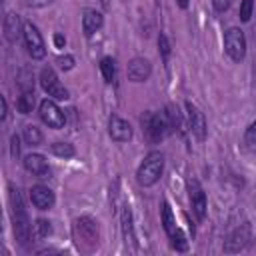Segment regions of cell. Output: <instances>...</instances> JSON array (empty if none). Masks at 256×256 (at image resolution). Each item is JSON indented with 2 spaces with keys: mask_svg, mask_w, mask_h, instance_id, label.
I'll list each match as a JSON object with an SVG mask.
<instances>
[{
  "mask_svg": "<svg viewBox=\"0 0 256 256\" xmlns=\"http://www.w3.org/2000/svg\"><path fill=\"white\" fill-rule=\"evenodd\" d=\"M190 202H192V210L196 214L198 220L206 218V194L202 190V186L196 180H190Z\"/></svg>",
  "mask_w": 256,
  "mask_h": 256,
  "instance_id": "7c38bea8",
  "label": "cell"
},
{
  "mask_svg": "<svg viewBox=\"0 0 256 256\" xmlns=\"http://www.w3.org/2000/svg\"><path fill=\"white\" fill-rule=\"evenodd\" d=\"M30 200L38 210H50L54 206V192L48 186L36 184L30 190Z\"/></svg>",
  "mask_w": 256,
  "mask_h": 256,
  "instance_id": "8fae6325",
  "label": "cell"
},
{
  "mask_svg": "<svg viewBox=\"0 0 256 256\" xmlns=\"http://www.w3.org/2000/svg\"><path fill=\"white\" fill-rule=\"evenodd\" d=\"M50 232H52V226H50V222H46V220H36V224H34V230H32V236H34L36 240H42V238H46Z\"/></svg>",
  "mask_w": 256,
  "mask_h": 256,
  "instance_id": "7402d4cb",
  "label": "cell"
},
{
  "mask_svg": "<svg viewBox=\"0 0 256 256\" xmlns=\"http://www.w3.org/2000/svg\"><path fill=\"white\" fill-rule=\"evenodd\" d=\"M108 134L112 140L116 142H128L132 138V126L122 120L120 116H110V122H108Z\"/></svg>",
  "mask_w": 256,
  "mask_h": 256,
  "instance_id": "30bf717a",
  "label": "cell"
},
{
  "mask_svg": "<svg viewBox=\"0 0 256 256\" xmlns=\"http://www.w3.org/2000/svg\"><path fill=\"white\" fill-rule=\"evenodd\" d=\"M248 238H250V228L244 224L242 228H238V230L226 240L224 250H226V252H238V250L248 242Z\"/></svg>",
  "mask_w": 256,
  "mask_h": 256,
  "instance_id": "9a60e30c",
  "label": "cell"
},
{
  "mask_svg": "<svg viewBox=\"0 0 256 256\" xmlns=\"http://www.w3.org/2000/svg\"><path fill=\"white\" fill-rule=\"evenodd\" d=\"M186 114H188V128L190 132L198 138V140H204L206 138V118L204 114L190 102H186Z\"/></svg>",
  "mask_w": 256,
  "mask_h": 256,
  "instance_id": "9c48e42d",
  "label": "cell"
},
{
  "mask_svg": "<svg viewBox=\"0 0 256 256\" xmlns=\"http://www.w3.org/2000/svg\"><path fill=\"white\" fill-rule=\"evenodd\" d=\"M52 152L60 158H72L74 156V146L68 144V142H56V144H52Z\"/></svg>",
  "mask_w": 256,
  "mask_h": 256,
  "instance_id": "44dd1931",
  "label": "cell"
},
{
  "mask_svg": "<svg viewBox=\"0 0 256 256\" xmlns=\"http://www.w3.org/2000/svg\"><path fill=\"white\" fill-rule=\"evenodd\" d=\"M244 140H246V146H248L252 152H256V122H254V124H250V128L246 130Z\"/></svg>",
  "mask_w": 256,
  "mask_h": 256,
  "instance_id": "d4e9b609",
  "label": "cell"
},
{
  "mask_svg": "<svg viewBox=\"0 0 256 256\" xmlns=\"http://www.w3.org/2000/svg\"><path fill=\"white\" fill-rule=\"evenodd\" d=\"M170 238H172V246H174L176 250H180V252H184V250L188 248V242L184 240V236H182V232H180V230H178V232H176L174 236H170Z\"/></svg>",
  "mask_w": 256,
  "mask_h": 256,
  "instance_id": "484cf974",
  "label": "cell"
},
{
  "mask_svg": "<svg viewBox=\"0 0 256 256\" xmlns=\"http://www.w3.org/2000/svg\"><path fill=\"white\" fill-rule=\"evenodd\" d=\"M142 126H144V130L152 142H160L168 134V128H172L168 116L162 112L160 114L158 112H146L142 116Z\"/></svg>",
  "mask_w": 256,
  "mask_h": 256,
  "instance_id": "3957f363",
  "label": "cell"
},
{
  "mask_svg": "<svg viewBox=\"0 0 256 256\" xmlns=\"http://www.w3.org/2000/svg\"><path fill=\"white\" fill-rule=\"evenodd\" d=\"M40 118L44 124H48L50 128H62L66 118L62 114V110L58 108V104L54 100H42L40 102Z\"/></svg>",
  "mask_w": 256,
  "mask_h": 256,
  "instance_id": "ba28073f",
  "label": "cell"
},
{
  "mask_svg": "<svg viewBox=\"0 0 256 256\" xmlns=\"http://www.w3.org/2000/svg\"><path fill=\"white\" fill-rule=\"evenodd\" d=\"M176 2H178L180 8H186V6H188V0H176Z\"/></svg>",
  "mask_w": 256,
  "mask_h": 256,
  "instance_id": "836d02e7",
  "label": "cell"
},
{
  "mask_svg": "<svg viewBox=\"0 0 256 256\" xmlns=\"http://www.w3.org/2000/svg\"><path fill=\"white\" fill-rule=\"evenodd\" d=\"M10 144H12V156L18 158V154H20V138L14 134V136L10 138Z\"/></svg>",
  "mask_w": 256,
  "mask_h": 256,
  "instance_id": "f1b7e54d",
  "label": "cell"
},
{
  "mask_svg": "<svg viewBox=\"0 0 256 256\" xmlns=\"http://www.w3.org/2000/svg\"><path fill=\"white\" fill-rule=\"evenodd\" d=\"M100 70H102V76H104L106 82H112V80H114L116 68H114V60H112V58H102V62H100Z\"/></svg>",
  "mask_w": 256,
  "mask_h": 256,
  "instance_id": "603a6c76",
  "label": "cell"
},
{
  "mask_svg": "<svg viewBox=\"0 0 256 256\" xmlns=\"http://www.w3.org/2000/svg\"><path fill=\"white\" fill-rule=\"evenodd\" d=\"M150 76V62L144 58H134L128 64V78L134 82H144Z\"/></svg>",
  "mask_w": 256,
  "mask_h": 256,
  "instance_id": "5bb4252c",
  "label": "cell"
},
{
  "mask_svg": "<svg viewBox=\"0 0 256 256\" xmlns=\"http://www.w3.org/2000/svg\"><path fill=\"white\" fill-rule=\"evenodd\" d=\"M24 166L28 172H32L38 178H50V166L42 154H28L24 158Z\"/></svg>",
  "mask_w": 256,
  "mask_h": 256,
  "instance_id": "4fadbf2b",
  "label": "cell"
},
{
  "mask_svg": "<svg viewBox=\"0 0 256 256\" xmlns=\"http://www.w3.org/2000/svg\"><path fill=\"white\" fill-rule=\"evenodd\" d=\"M162 224H164V230H166V234H168V236H174V234L178 232V228H176V222H174V216H172V210H170L168 202H164V204H162Z\"/></svg>",
  "mask_w": 256,
  "mask_h": 256,
  "instance_id": "ac0fdd59",
  "label": "cell"
},
{
  "mask_svg": "<svg viewBox=\"0 0 256 256\" xmlns=\"http://www.w3.org/2000/svg\"><path fill=\"white\" fill-rule=\"evenodd\" d=\"M58 64H60L62 70H70V68L74 66V58H72V56H60V58H58Z\"/></svg>",
  "mask_w": 256,
  "mask_h": 256,
  "instance_id": "83f0119b",
  "label": "cell"
},
{
  "mask_svg": "<svg viewBox=\"0 0 256 256\" xmlns=\"http://www.w3.org/2000/svg\"><path fill=\"white\" fill-rule=\"evenodd\" d=\"M10 204H12V220H14V234L16 238L26 244L28 242V236L32 232L30 228V220H28V214H26V208L22 204V196L18 190H10Z\"/></svg>",
  "mask_w": 256,
  "mask_h": 256,
  "instance_id": "6da1fadb",
  "label": "cell"
},
{
  "mask_svg": "<svg viewBox=\"0 0 256 256\" xmlns=\"http://www.w3.org/2000/svg\"><path fill=\"white\" fill-rule=\"evenodd\" d=\"M54 44H56L58 48H64V44H66L64 36H62V34H56V36H54Z\"/></svg>",
  "mask_w": 256,
  "mask_h": 256,
  "instance_id": "1f68e13d",
  "label": "cell"
},
{
  "mask_svg": "<svg viewBox=\"0 0 256 256\" xmlns=\"http://www.w3.org/2000/svg\"><path fill=\"white\" fill-rule=\"evenodd\" d=\"M4 32H6V38L10 42H14L18 38V32H20V18L16 14H8L6 20H4Z\"/></svg>",
  "mask_w": 256,
  "mask_h": 256,
  "instance_id": "e0dca14e",
  "label": "cell"
},
{
  "mask_svg": "<svg viewBox=\"0 0 256 256\" xmlns=\"http://www.w3.org/2000/svg\"><path fill=\"white\" fill-rule=\"evenodd\" d=\"M252 8H254V2L252 0H242V4H240V20L242 22H248L250 20Z\"/></svg>",
  "mask_w": 256,
  "mask_h": 256,
  "instance_id": "cb8c5ba5",
  "label": "cell"
},
{
  "mask_svg": "<svg viewBox=\"0 0 256 256\" xmlns=\"http://www.w3.org/2000/svg\"><path fill=\"white\" fill-rule=\"evenodd\" d=\"M52 0H26V4L28 6H34V8H40V6H46V4H50Z\"/></svg>",
  "mask_w": 256,
  "mask_h": 256,
  "instance_id": "4dcf8cb0",
  "label": "cell"
},
{
  "mask_svg": "<svg viewBox=\"0 0 256 256\" xmlns=\"http://www.w3.org/2000/svg\"><path fill=\"white\" fill-rule=\"evenodd\" d=\"M18 112L20 114H30L32 112V108H34V92L32 90H26V92H22V96L18 98Z\"/></svg>",
  "mask_w": 256,
  "mask_h": 256,
  "instance_id": "d6986e66",
  "label": "cell"
},
{
  "mask_svg": "<svg viewBox=\"0 0 256 256\" xmlns=\"http://www.w3.org/2000/svg\"><path fill=\"white\" fill-rule=\"evenodd\" d=\"M40 84H42V88H44V92H46L48 96H52V98H56V100H66V98H68V90L60 84V80H58V76L54 74L52 68H44V70H42V74H40Z\"/></svg>",
  "mask_w": 256,
  "mask_h": 256,
  "instance_id": "52a82bcc",
  "label": "cell"
},
{
  "mask_svg": "<svg viewBox=\"0 0 256 256\" xmlns=\"http://www.w3.org/2000/svg\"><path fill=\"white\" fill-rule=\"evenodd\" d=\"M2 102V120H6V98H0Z\"/></svg>",
  "mask_w": 256,
  "mask_h": 256,
  "instance_id": "d6a6232c",
  "label": "cell"
},
{
  "mask_svg": "<svg viewBox=\"0 0 256 256\" xmlns=\"http://www.w3.org/2000/svg\"><path fill=\"white\" fill-rule=\"evenodd\" d=\"M22 32H24V42H26V48H28L30 56L36 58V60L44 58L46 46H44V40H42L38 28H36L32 22H24V30H22Z\"/></svg>",
  "mask_w": 256,
  "mask_h": 256,
  "instance_id": "8992f818",
  "label": "cell"
},
{
  "mask_svg": "<svg viewBox=\"0 0 256 256\" xmlns=\"http://www.w3.org/2000/svg\"><path fill=\"white\" fill-rule=\"evenodd\" d=\"M100 26H102V14L96 12V10H86L84 16H82V28H84V34L90 36V34H94Z\"/></svg>",
  "mask_w": 256,
  "mask_h": 256,
  "instance_id": "2e32d148",
  "label": "cell"
},
{
  "mask_svg": "<svg viewBox=\"0 0 256 256\" xmlns=\"http://www.w3.org/2000/svg\"><path fill=\"white\" fill-rule=\"evenodd\" d=\"M24 140H26V144H30V146H38V144L42 142V132H40L34 124H28V126L24 128Z\"/></svg>",
  "mask_w": 256,
  "mask_h": 256,
  "instance_id": "ffe728a7",
  "label": "cell"
},
{
  "mask_svg": "<svg viewBox=\"0 0 256 256\" xmlns=\"http://www.w3.org/2000/svg\"><path fill=\"white\" fill-rule=\"evenodd\" d=\"M74 236H76L78 246H84L90 250L98 244V224L88 216L78 218L74 224Z\"/></svg>",
  "mask_w": 256,
  "mask_h": 256,
  "instance_id": "277c9868",
  "label": "cell"
},
{
  "mask_svg": "<svg viewBox=\"0 0 256 256\" xmlns=\"http://www.w3.org/2000/svg\"><path fill=\"white\" fill-rule=\"evenodd\" d=\"M162 170H164V156L160 152H150L144 158V162L140 164L136 178H138V182L142 186H152V184H156L160 180Z\"/></svg>",
  "mask_w": 256,
  "mask_h": 256,
  "instance_id": "7a4b0ae2",
  "label": "cell"
},
{
  "mask_svg": "<svg viewBox=\"0 0 256 256\" xmlns=\"http://www.w3.org/2000/svg\"><path fill=\"white\" fill-rule=\"evenodd\" d=\"M158 46H160L162 58L166 60V58H168V54H170V44H168V38H166L164 34H160V36H158Z\"/></svg>",
  "mask_w": 256,
  "mask_h": 256,
  "instance_id": "4316f807",
  "label": "cell"
},
{
  "mask_svg": "<svg viewBox=\"0 0 256 256\" xmlns=\"http://www.w3.org/2000/svg\"><path fill=\"white\" fill-rule=\"evenodd\" d=\"M212 4L218 12H226L230 8V0H212Z\"/></svg>",
  "mask_w": 256,
  "mask_h": 256,
  "instance_id": "f546056e",
  "label": "cell"
},
{
  "mask_svg": "<svg viewBox=\"0 0 256 256\" xmlns=\"http://www.w3.org/2000/svg\"><path fill=\"white\" fill-rule=\"evenodd\" d=\"M224 48H226V54L234 62H240L244 58V54H246V38H244V32L240 28H230L224 34Z\"/></svg>",
  "mask_w": 256,
  "mask_h": 256,
  "instance_id": "5b68a950",
  "label": "cell"
}]
</instances>
